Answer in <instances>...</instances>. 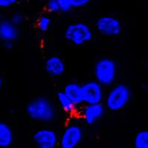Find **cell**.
Listing matches in <instances>:
<instances>
[{
	"label": "cell",
	"instance_id": "obj_1",
	"mask_svg": "<svg viewBox=\"0 0 148 148\" xmlns=\"http://www.w3.org/2000/svg\"><path fill=\"white\" fill-rule=\"evenodd\" d=\"M26 113L33 121L48 124L56 119L58 110L53 101L46 96H37L26 105Z\"/></svg>",
	"mask_w": 148,
	"mask_h": 148
},
{
	"label": "cell",
	"instance_id": "obj_2",
	"mask_svg": "<svg viewBox=\"0 0 148 148\" xmlns=\"http://www.w3.org/2000/svg\"><path fill=\"white\" fill-rule=\"evenodd\" d=\"M132 92L127 84L117 83L110 86L105 93L104 104L111 112H119L127 106L131 99Z\"/></svg>",
	"mask_w": 148,
	"mask_h": 148
},
{
	"label": "cell",
	"instance_id": "obj_3",
	"mask_svg": "<svg viewBox=\"0 0 148 148\" xmlns=\"http://www.w3.org/2000/svg\"><path fill=\"white\" fill-rule=\"evenodd\" d=\"M93 76L96 81L104 88H110L116 83L118 76V64L110 57H101L93 66Z\"/></svg>",
	"mask_w": 148,
	"mask_h": 148
},
{
	"label": "cell",
	"instance_id": "obj_4",
	"mask_svg": "<svg viewBox=\"0 0 148 148\" xmlns=\"http://www.w3.org/2000/svg\"><path fill=\"white\" fill-rule=\"evenodd\" d=\"M67 42L75 46H82L90 42L93 33L88 24L83 22H76L69 24L64 33Z\"/></svg>",
	"mask_w": 148,
	"mask_h": 148
},
{
	"label": "cell",
	"instance_id": "obj_5",
	"mask_svg": "<svg viewBox=\"0 0 148 148\" xmlns=\"http://www.w3.org/2000/svg\"><path fill=\"white\" fill-rule=\"evenodd\" d=\"M84 130L77 119L71 120L64 127L59 136V145L62 148H76L84 139Z\"/></svg>",
	"mask_w": 148,
	"mask_h": 148
},
{
	"label": "cell",
	"instance_id": "obj_6",
	"mask_svg": "<svg viewBox=\"0 0 148 148\" xmlns=\"http://www.w3.org/2000/svg\"><path fill=\"white\" fill-rule=\"evenodd\" d=\"M98 32L104 36L116 37L122 32V24L118 18L112 15L99 17L95 23Z\"/></svg>",
	"mask_w": 148,
	"mask_h": 148
},
{
	"label": "cell",
	"instance_id": "obj_7",
	"mask_svg": "<svg viewBox=\"0 0 148 148\" xmlns=\"http://www.w3.org/2000/svg\"><path fill=\"white\" fill-rule=\"evenodd\" d=\"M104 87L96 80H89L82 84L83 104L103 103L105 96Z\"/></svg>",
	"mask_w": 148,
	"mask_h": 148
},
{
	"label": "cell",
	"instance_id": "obj_8",
	"mask_svg": "<svg viewBox=\"0 0 148 148\" xmlns=\"http://www.w3.org/2000/svg\"><path fill=\"white\" fill-rule=\"evenodd\" d=\"M106 108L103 103L86 104L78 111L82 121L87 125H94L104 117Z\"/></svg>",
	"mask_w": 148,
	"mask_h": 148
},
{
	"label": "cell",
	"instance_id": "obj_9",
	"mask_svg": "<svg viewBox=\"0 0 148 148\" xmlns=\"http://www.w3.org/2000/svg\"><path fill=\"white\" fill-rule=\"evenodd\" d=\"M32 139L37 147L55 148L59 145V136L52 128L42 127L34 132Z\"/></svg>",
	"mask_w": 148,
	"mask_h": 148
},
{
	"label": "cell",
	"instance_id": "obj_10",
	"mask_svg": "<svg viewBox=\"0 0 148 148\" xmlns=\"http://www.w3.org/2000/svg\"><path fill=\"white\" fill-rule=\"evenodd\" d=\"M44 68L49 76L57 78L64 75L66 71V65L62 58L57 55H53L45 59Z\"/></svg>",
	"mask_w": 148,
	"mask_h": 148
},
{
	"label": "cell",
	"instance_id": "obj_11",
	"mask_svg": "<svg viewBox=\"0 0 148 148\" xmlns=\"http://www.w3.org/2000/svg\"><path fill=\"white\" fill-rule=\"evenodd\" d=\"M19 36L18 26L12 23L10 18H2L0 21V41L15 42Z\"/></svg>",
	"mask_w": 148,
	"mask_h": 148
},
{
	"label": "cell",
	"instance_id": "obj_12",
	"mask_svg": "<svg viewBox=\"0 0 148 148\" xmlns=\"http://www.w3.org/2000/svg\"><path fill=\"white\" fill-rule=\"evenodd\" d=\"M63 92L79 108L83 104L82 97V84L76 82H68L64 87Z\"/></svg>",
	"mask_w": 148,
	"mask_h": 148
},
{
	"label": "cell",
	"instance_id": "obj_13",
	"mask_svg": "<svg viewBox=\"0 0 148 148\" xmlns=\"http://www.w3.org/2000/svg\"><path fill=\"white\" fill-rule=\"evenodd\" d=\"M56 100H57V103L60 109L64 113L71 116L77 113L79 107L67 97L63 90L59 91L56 93Z\"/></svg>",
	"mask_w": 148,
	"mask_h": 148
},
{
	"label": "cell",
	"instance_id": "obj_14",
	"mask_svg": "<svg viewBox=\"0 0 148 148\" xmlns=\"http://www.w3.org/2000/svg\"><path fill=\"white\" fill-rule=\"evenodd\" d=\"M15 138L14 132L7 122L0 121V148H7L13 145Z\"/></svg>",
	"mask_w": 148,
	"mask_h": 148
},
{
	"label": "cell",
	"instance_id": "obj_15",
	"mask_svg": "<svg viewBox=\"0 0 148 148\" xmlns=\"http://www.w3.org/2000/svg\"><path fill=\"white\" fill-rule=\"evenodd\" d=\"M133 146L136 148H148V130H142L136 134Z\"/></svg>",
	"mask_w": 148,
	"mask_h": 148
},
{
	"label": "cell",
	"instance_id": "obj_16",
	"mask_svg": "<svg viewBox=\"0 0 148 148\" xmlns=\"http://www.w3.org/2000/svg\"><path fill=\"white\" fill-rule=\"evenodd\" d=\"M52 19L48 15H42L37 19V27L42 33H46L51 28Z\"/></svg>",
	"mask_w": 148,
	"mask_h": 148
},
{
	"label": "cell",
	"instance_id": "obj_17",
	"mask_svg": "<svg viewBox=\"0 0 148 148\" xmlns=\"http://www.w3.org/2000/svg\"><path fill=\"white\" fill-rule=\"evenodd\" d=\"M59 10L62 13H69L73 9L71 0H57Z\"/></svg>",
	"mask_w": 148,
	"mask_h": 148
},
{
	"label": "cell",
	"instance_id": "obj_18",
	"mask_svg": "<svg viewBox=\"0 0 148 148\" xmlns=\"http://www.w3.org/2000/svg\"><path fill=\"white\" fill-rule=\"evenodd\" d=\"M46 9L49 13L51 14L60 12L57 0H47L46 2Z\"/></svg>",
	"mask_w": 148,
	"mask_h": 148
},
{
	"label": "cell",
	"instance_id": "obj_19",
	"mask_svg": "<svg viewBox=\"0 0 148 148\" xmlns=\"http://www.w3.org/2000/svg\"><path fill=\"white\" fill-rule=\"evenodd\" d=\"M10 20L11 21L12 23H14L15 25L18 27L25 21V16L21 12H15L14 14H12Z\"/></svg>",
	"mask_w": 148,
	"mask_h": 148
},
{
	"label": "cell",
	"instance_id": "obj_20",
	"mask_svg": "<svg viewBox=\"0 0 148 148\" xmlns=\"http://www.w3.org/2000/svg\"><path fill=\"white\" fill-rule=\"evenodd\" d=\"M92 0H71L73 8H83L87 7Z\"/></svg>",
	"mask_w": 148,
	"mask_h": 148
},
{
	"label": "cell",
	"instance_id": "obj_21",
	"mask_svg": "<svg viewBox=\"0 0 148 148\" xmlns=\"http://www.w3.org/2000/svg\"><path fill=\"white\" fill-rule=\"evenodd\" d=\"M18 0H0V9H8L16 5Z\"/></svg>",
	"mask_w": 148,
	"mask_h": 148
},
{
	"label": "cell",
	"instance_id": "obj_22",
	"mask_svg": "<svg viewBox=\"0 0 148 148\" xmlns=\"http://www.w3.org/2000/svg\"><path fill=\"white\" fill-rule=\"evenodd\" d=\"M3 46L6 50L8 51H10V50H12L14 47V42H6L3 43Z\"/></svg>",
	"mask_w": 148,
	"mask_h": 148
},
{
	"label": "cell",
	"instance_id": "obj_23",
	"mask_svg": "<svg viewBox=\"0 0 148 148\" xmlns=\"http://www.w3.org/2000/svg\"><path fill=\"white\" fill-rule=\"evenodd\" d=\"M3 85H4L3 79H2V77L1 76V75H0V92H1V90H2V88H3Z\"/></svg>",
	"mask_w": 148,
	"mask_h": 148
},
{
	"label": "cell",
	"instance_id": "obj_24",
	"mask_svg": "<svg viewBox=\"0 0 148 148\" xmlns=\"http://www.w3.org/2000/svg\"><path fill=\"white\" fill-rule=\"evenodd\" d=\"M2 18H4L3 13H2V10H1V9H0V21L2 20Z\"/></svg>",
	"mask_w": 148,
	"mask_h": 148
},
{
	"label": "cell",
	"instance_id": "obj_25",
	"mask_svg": "<svg viewBox=\"0 0 148 148\" xmlns=\"http://www.w3.org/2000/svg\"><path fill=\"white\" fill-rule=\"evenodd\" d=\"M146 68L148 71V56L147 58V60H146Z\"/></svg>",
	"mask_w": 148,
	"mask_h": 148
}]
</instances>
